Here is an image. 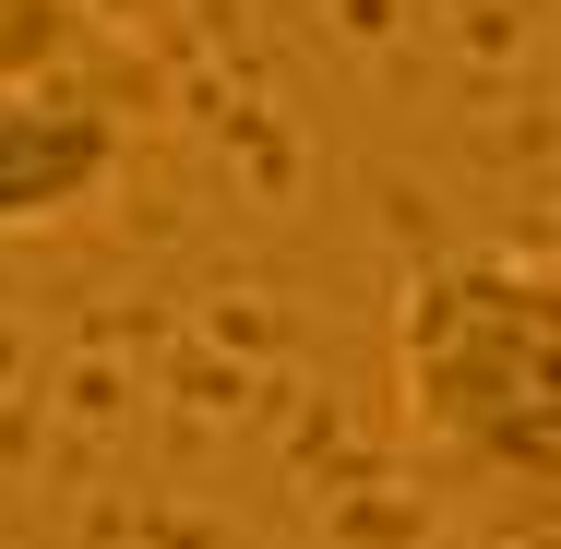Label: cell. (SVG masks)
<instances>
[{
    "instance_id": "obj_1",
    "label": "cell",
    "mask_w": 561,
    "mask_h": 549,
    "mask_svg": "<svg viewBox=\"0 0 561 549\" xmlns=\"http://www.w3.org/2000/svg\"><path fill=\"white\" fill-rule=\"evenodd\" d=\"M407 419L526 526L561 478V287L538 251H443L394 299Z\"/></svg>"
},
{
    "instance_id": "obj_2",
    "label": "cell",
    "mask_w": 561,
    "mask_h": 549,
    "mask_svg": "<svg viewBox=\"0 0 561 549\" xmlns=\"http://www.w3.org/2000/svg\"><path fill=\"white\" fill-rule=\"evenodd\" d=\"M131 96L108 84H0V239L84 216L131 156Z\"/></svg>"
},
{
    "instance_id": "obj_3",
    "label": "cell",
    "mask_w": 561,
    "mask_h": 549,
    "mask_svg": "<svg viewBox=\"0 0 561 549\" xmlns=\"http://www.w3.org/2000/svg\"><path fill=\"white\" fill-rule=\"evenodd\" d=\"M0 84H108L156 96V60L108 24V0H0Z\"/></svg>"
}]
</instances>
